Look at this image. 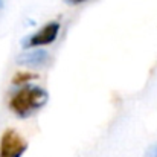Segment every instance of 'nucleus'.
I'll return each instance as SVG.
<instances>
[{
    "mask_svg": "<svg viewBox=\"0 0 157 157\" xmlns=\"http://www.w3.org/2000/svg\"><path fill=\"white\" fill-rule=\"evenodd\" d=\"M49 55L46 51L37 49V51H29V52H23L21 55L17 56V63L23 64V66H29V67H41L48 63Z\"/></svg>",
    "mask_w": 157,
    "mask_h": 157,
    "instance_id": "obj_4",
    "label": "nucleus"
},
{
    "mask_svg": "<svg viewBox=\"0 0 157 157\" xmlns=\"http://www.w3.org/2000/svg\"><path fill=\"white\" fill-rule=\"evenodd\" d=\"M48 92L41 87L37 86H23L20 87L9 101L11 110L21 119L29 117L31 114H34L37 110H40L41 107H44L48 102Z\"/></svg>",
    "mask_w": 157,
    "mask_h": 157,
    "instance_id": "obj_1",
    "label": "nucleus"
},
{
    "mask_svg": "<svg viewBox=\"0 0 157 157\" xmlns=\"http://www.w3.org/2000/svg\"><path fill=\"white\" fill-rule=\"evenodd\" d=\"M145 157H157V144L154 145H151L148 150H147V153H145Z\"/></svg>",
    "mask_w": 157,
    "mask_h": 157,
    "instance_id": "obj_6",
    "label": "nucleus"
},
{
    "mask_svg": "<svg viewBox=\"0 0 157 157\" xmlns=\"http://www.w3.org/2000/svg\"><path fill=\"white\" fill-rule=\"evenodd\" d=\"M69 3H72V5H78V3H82V2H86V0H67Z\"/></svg>",
    "mask_w": 157,
    "mask_h": 157,
    "instance_id": "obj_7",
    "label": "nucleus"
},
{
    "mask_svg": "<svg viewBox=\"0 0 157 157\" xmlns=\"http://www.w3.org/2000/svg\"><path fill=\"white\" fill-rule=\"evenodd\" d=\"M0 3H2V0H0Z\"/></svg>",
    "mask_w": 157,
    "mask_h": 157,
    "instance_id": "obj_8",
    "label": "nucleus"
},
{
    "mask_svg": "<svg viewBox=\"0 0 157 157\" xmlns=\"http://www.w3.org/2000/svg\"><path fill=\"white\" fill-rule=\"evenodd\" d=\"M38 76L37 75H34V73H17L14 78H12V84L14 86H28V82L29 81H32V79H37Z\"/></svg>",
    "mask_w": 157,
    "mask_h": 157,
    "instance_id": "obj_5",
    "label": "nucleus"
},
{
    "mask_svg": "<svg viewBox=\"0 0 157 157\" xmlns=\"http://www.w3.org/2000/svg\"><path fill=\"white\" fill-rule=\"evenodd\" d=\"M28 150V142L12 128L6 130L0 139V157H21Z\"/></svg>",
    "mask_w": 157,
    "mask_h": 157,
    "instance_id": "obj_2",
    "label": "nucleus"
},
{
    "mask_svg": "<svg viewBox=\"0 0 157 157\" xmlns=\"http://www.w3.org/2000/svg\"><path fill=\"white\" fill-rule=\"evenodd\" d=\"M59 32V23L51 21L48 25H44L40 31H37L35 34L26 37L23 40V48L25 49H31V48H38V46H46L55 41L56 35Z\"/></svg>",
    "mask_w": 157,
    "mask_h": 157,
    "instance_id": "obj_3",
    "label": "nucleus"
}]
</instances>
